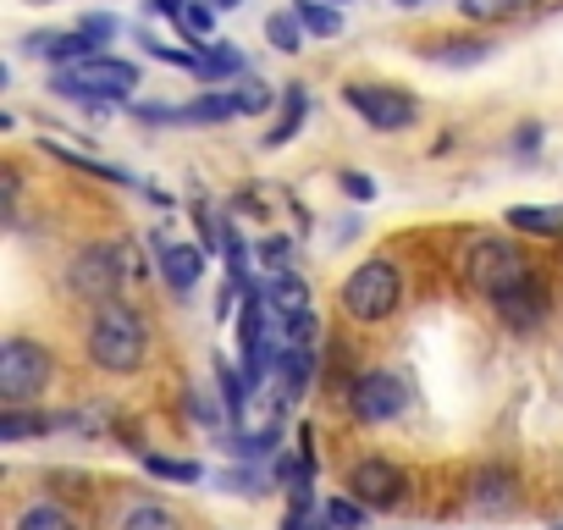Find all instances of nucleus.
Returning <instances> with one entry per match:
<instances>
[{
  "mask_svg": "<svg viewBox=\"0 0 563 530\" xmlns=\"http://www.w3.org/2000/svg\"><path fill=\"white\" fill-rule=\"evenodd\" d=\"M254 294H260V305H265V327H271V343H276V349H305V343H316V305H310V288H305L294 272H271Z\"/></svg>",
  "mask_w": 563,
  "mask_h": 530,
  "instance_id": "f257e3e1",
  "label": "nucleus"
},
{
  "mask_svg": "<svg viewBox=\"0 0 563 530\" xmlns=\"http://www.w3.org/2000/svg\"><path fill=\"white\" fill-rule=\"evenodd\" d=\"M89 354H95V365L100 371H117V376H128V371H139L144 365V354H150V327L139 321V310H128V305H100L95 310V327H89Z\"/></svg>",
  "mask_w": 563,
  "mask_h": 530,
  "instance_id": "f03ea898",
  "label": "nucleus"
},
{
  "mask_svg": "<svg viewBox=\"0 0 563 530\" xmlns=\"http://www.w3.org/2000/svg\"><path fill=\"white\" fill-rule=\"evenodd\" d=\"M128 89H139V67L133 62H111V56H89L56 73V95L67 100H122Z\"/></svg>",
  "mask_w": 563,
  "mask_h": 530,
  "instance_id": "7ed1b4c3",
  "label": "nucleus"
},
{
  "mask_svg": "<svg viewBox=\"0 0 563 530\" xmlns=\"http://www.w3.org/2000/svg\"><path fill=\"white\" fill-rule=\"evenodd\" d=\"M398 294H404L398 265H387V260H365L360 272L343 283V310H349L354 321H387V316L398 310Z\"/></svg>",
  "mask_w": 563,
  "mask_h": 530,
  "instance_id": "20e7f679",
  "label": "nucleus"
},
{
  "mask_svg": "<svg viewBox=\"0 0 563 530\" xmlns=\"http://www.w3.org/2000/svg\"><path fill=\"white\" fill-rule=\"evenodd\" d=\"M128 272H139V249H89L73 260V294L111 305V294Z\"/></svg>",
  "mask_w": 563,
  "mask_h": 530,
  "instance_id": "39448f33",
  "label": "nucleus"
},
{
  "mask_svg": "<svg viewBox=\"0 0 563 530\" xmlns=\"http://www.w3.org/2000/svg\"><path fill=\"white\" fill-rule=\"evenodd\" d=\"M45 382H51V354L45 349H34L23 338L0 349V398H7L12 409L29 404L34 393H45Z\"/></svg>",
  "mask_w": 563,
  "mask_h": 530,
  "instance_id": "423d86ee",
  "label": "nucleus"
},
{
  "mask_svg": "<svg viewBox=\"0 0 563 530\" xmlns=\"http://www.w3.org/2000/svg\"><path fill=\"white\" fill-rule=\"evenodd\" d=\"M470 283H475V288H486L492 299H503L508 288L530 283V272H525V260H519L508 243L486 238V243H475V249H470Z\"/></svg>",
  "mask_w": 563,
  "mask_h": 530,
  "instance_id": "0eeeda50",
  "label": "nucleus"
},
{
  "mask_svg": "<svg viewBox=\"0 0 563 530\" xmlns=\"http://www.w3.org/2000/svg\"><path fill=\"white\" fill-rule=\"evenodd\" d=\"M343 100H349V111H360L371 128H387V133L393 128H409L420 117V106L404 89H387V84H349Z\"/></svg>",
  "mask_w": 563,
  "mask_h": 530,
  "instance_id": "6e6552de",
  "label": "nucleus"
},
{
  "mask_svg": "<svg viewBox=\"0 0 563 530\" xmlns=\"http://www.w3.org/2000/svg\"><path fill=\"white\" fill-rule=\"evenodd\" d=\"M404 382L398 376H387V371H371V376H360L354 382V415L360 420H393V415H404Z\"/></svg>",
  "mask_w": 563,
  "mask_h": 530,
  "instance_id": "1a4fd4ad",
  "label": "nucleus"
},
{
  "mask_svg": "<svg viewBox=\"0 0 563 530\" xmlns=\"http://www.w3.org/2000/svg\"><path fill=\"white\" fill-rule=\"evenodd\" d=\"M349 486H354V497H360L365 508H393V503L404 497V475H398L387 459H365V464H354Z\"/></svg>",
  "mask_w": 563,
  "mask_h": 530,
  "instance_id": "9d476101",
  "label": "nucleus"
},
{
  "mask_svg": "<svg viewBox=\"0 0 563 530\" xmlns=\"http://www.w3.org/2000/svg\"><path fill=\"white\" fill-rule=\"evenodd\" d=\"M497 310H503V321H508V327H536V321H541V310H547V288L530 277V283L508 288V294L497 299Z\"/></svg>",
  "mask_w": 563,
  "mask_h": 530,
  "instance_id": "9b49d317",
  "label": "nucleus"
},
{
  "mask_svg": "<svg viewBox=\"0 0 563 530\" xmlns=\"http://www.w3.org/2000/svg\"><path fill=\"white\" fill-rule=\"evenodd\" d=\"M161 265H166V283L177 294H188L199 283V272H205V254L194 243H161Z\"/></svg>",
  "mask_w": 563,
  "mask_h": 530,
  "instance_id": "f8f14e48",
  "label": "nucleus"
},
{
  "mask_svg": "<svg viewBox=\"0 0 563 530\" xmlns=\"http://www.w3.org/2000/svg\"><path fill=\"white\" fill-rule=\"evenodd\" d=\"M29 51L45 56V62H62V67H67V62H89V56H95V40H89L84 29H78V34H34Z\"/></svg>",
  "mask_w": 563,
  "mask_h": 530,
  "instance_id": "ddd939ff",
  "label": "nucleus"
},
{
  "mask_svg": "<svg viewBox=\"0 0 563 530\" xmlns=\"http://www.w3.org/2000/svg\"><path fill=\"white\" fill-rule=\"evenodd\" d=\"M508 221H514L519 232H536V238H558V232H563V210H558V205H514Z\"/></svg>",
  "mask_w": 563,
  "mask_h": 530,
  "instance_id": "4468645a",
  "label": "nucleus"
},
{
  "mask_svg": "<svg viewBox=\"0 0 563 530\" xmlns=\"http://www.w3.org/2000/svg\"><path fill=\"white\" fill-rule=\"evenodd\" d=\"M122 530H183V525H177V514L161 508V503H133V508L122 514Z\"/></svg>",
  "mask_w": 563,
  "mask_h": 530,
  "instance_id": "2eb2a0df",
  "label": "nucleus"
},
{
  "mask_svg": "<svg viewBox=\"0 0 563 530\" xmlns=\"http://www.w3.org/2000/svg\"><path fill=\"white\" fill-rule=\"evenodd\" d=\"M294 18L316 34V40H332L338 29H343V18L332 12V7H321V0H299V7H294Z\"/></svg>",
  "mask_w": 563,
  "mask_h": 530,
  "instance_id": "dca6fc26",
  "label": "nucleus"
},
{
  "mask_svg": "<svg viewBox=\"0 0 563 530\" xmlns=\"http://www.w3.org/2000/svg\"><path fill=\"white\" fill-rule=\"evenodd\" d=\"M51 426H56L51 415H18V409H12V415H0V442H23V437H45Z\"/></svg>",
  "mask_w": 563,
  "mask_h": 530,
  "instance_id": "f3484780",
  "label": "nucleus"
},
{
  "mask_svg": "<svg viewBox=\"0 0 563 530\" xmlns=\"http://www.w3.org/2000/svg\"><path fill=\"white\" fill-rule=\"evenodd\" d=\"M232 111H243V106H238V95H205V100L183 106L177 117H183V122H221V117H232Z\"/></svg>",
  "mask_w": 563,
  "mask_h": 530,
  "instance_id": "a211bd4d",
  "label": "nucleus"
},
{
  "mask_svg": "<svg viewBox=\"0 0 563 530\" xmlns=\"http://www.w3.org/2000/svg\"><path fill=\"white\" fill-rule=\"evenodd\" d=\"M299 122H305V89H288V106H282V122L265 133L271 144H288L294 133H299Z\"/></svg>",
  "mask_w": 563,
  "mask_h": 530,
  "instance_id": "6ab92c4d",
  "label": "nucleus"
},
{
  "mask_svg": "<svg viewBox=\"0 0 563 530\" xmlns=\"http://www.w3.org/2000/svg\"><path fill=\"white\" fill-rule=\"evenodd\" d=\"M18 530H78V525H73L56 503H34V508L18 519Z\"/></svg>",
  "mask_w": 563,
  "mask_h": 530,
  "instance_id": "aec40b11",
  "label": "nucleus"
},
{
  "mask_svg": "<svg viewBox=\"0 0 563 530\" xmlns=\"http://www.w3.org/2000/svg\"><path fill=\"white\" fill-rule=\"evenodd\" d=\"M199 73H205V78L243 73V56H238V51H221V45H205V51H199Z\"/></svg>",
  "mask_w": 563,
  "mask_h": 530,
  "instance_id": "412c9836",
  "label": "nucleus"
},
{
  "mask_svg": "<svg viewBox=\"0 0 563 530\" xmlns=\"http://www.w3.org/2000/svg\"><path fill=\"white\" fill-rule=\"evenodd\" d=\"M327 519H332L338 530H360V525H365V503H360V497H338V503L327 508Z\"/></svg>",
  "mask_w": 563,
  "mask_h": 530,
  "instance_id": "4be33fe9",
  "label": "nucleus"
},
{
  "mask_svg": "<svg viewBox=\"0 0 563 530\" xmlns=\"http://www.w3.org/2000/svg\"><path fill=\"white\" fill-rule=\"evenodd\" d=\"M265 29H271V45H276V51H299V29H305L299 18H288V12H282V18H271Z\"/></svg>",
  "mask_w": 563,
  "mask_h": 530,
  "instance_id": "5701e85b",
  "label": "nucleus"
},
{
  "mask_svg": "<svg viewBox=\"0 0 563 530\" xmlns=\"http://www.w3.org/2000/svg\"><path fill=\"white\" fill-rule=\"evenodd\" d=\"M177 23L188 29V40H205V34H210V23H216V7H199V0H188Z\"/></svg>",
  "mask_w": 563,
  "mask_h": 530,
  "instance_id": "b1692460",
  "label": "nucleus"
},
{
  "mask_svg": "<svg viewBox=\"0 0 563 530\" xmlns=\"http://www.w3.org/2000/svg\"><path fill=\"white\" fill-rule=\"evenodd\" d=\"M150 470L166 481H199V464H188V459H150Z\"/></svg>",
  "mask_w": 563,
  "mask_h": 530,
  "instance_id": "393cba45",
  "label": "nucleus"
},
{
  "mask_svg": "<svg viewBox=\"0 0 563 530\" xmlns=\"http://www.w3.org/2000/svg\"><path fill=\"white\" fill-rule=\"evenodd\" d=\"M431 56H437V62H481V56H486V45H470V40H459L453 51H431Z\"/></svg>",
  "mask_w": 563,
  "mask_h": 530,
  "instance_id": "a878e982",
  "label": "nucleus"
},
{
  "mask_svg": "<svg viewBox=\"0 0 563 530\" xmlns=\"http://www.w3.org/2000/svg\"><path fill=\"white\" fill-rule=\"evenodd\" d=\"M503 486H508V475H481V481H475V497H481V503H486V497H492V503H508Z\"/></svg>",
  "mask_w": 563,
  "mask_h": 530,
  "instance_id": "bb28decb",
  "label": "nucleus"
},
{
  "mask_svg": "<svg viewBox=\"0 0 563 530\" xmlns=\"http://www.w3.org/2000/svg\"><path fill=\"white\" fill-rule=\"evenodd\" d=\"M238 106H243V111H265V106H271V89H260V84H243Z\"/></svg>",
  "mask_w": 563,
  "mask_h": 530,
  "instance_id": "cd10ccee",
  "label": "nucleus"
},
{
  "mask_svg": "<svg viewBox=\"0 0 563 530\" xmlns=\"http://www.w3.org/2000/svg\"><path fill=\"white\" fill-rule=\"evenodd\" d=\"M343 194H349V199H371V194H376V183H371L365 172H349V177H343Z\"/></svg>",
  "mask_w": 563,
  "mask_h": 530,
  "instance_id": "c85d7f7f",
  "label": "nucleus"
},
{
  "mask_svg": "<svg viewBox=\"0 0 563 530\" xmlns=\"http://www.w3.org/2000/svg\"><path fill=\"white\" fill-rule=\"evenodd\" d=\"M84 34L100 45V40H111V34H117V23H111V18H84Z\"/></svg>",
  "mask_w": 563,
  "mask_h": 530,
  "instance_id": "c756f323",
  "label": "nucleus"
},
{
  "mask_svg": "<svg viewBox=\"0 0 563 530\" xmlns=\"http://www.w3.org/2000/svg\"><path fill=\"white\" fill-rule=\"evenodd\" d=\"M221 393H227V409H243V382L232 371H221Z\"/></svg>",
  "mask_w": 563,
  "mask_h": 530,
  "instance_id": "7c9ffc66",
  "label": "nucleus"
},
{
  "mask_svg": "<svg viewBox=\"0 0 563 530\" xmlns=\"http://www.w3.org/2000/svg\"><path fill=\"white\" fill-rule=\"evenodd\" d=\"M503 7H508V0H464L470 18H486V12H503Z\"/></svg>",
  "mask_w": 563,
  "mask_h": 530,
  "instance_id": "2f4dec72",
  "label": "nucleus"
},
{
  "mask_svg": "<svg viewBox=\"0 0 563 530\" xmlns=\"http://www.w3.org/2000/svg\"><path fill=\"white\" fill-rule=\"evenodd\" d=\"M183 7L188 0H155V12H166V18H183Z\"/></svg>",
  "mask_w": 563,
  "mask_h": 530,
  "instance_id": "473e14b6",
  "label": "nucleus"
},
{
  "mask_svg": "<svg viewBox=\"0 0 563 530\" xmlns=\"http://www.w3.org/2000/svg\"><path fill=\"white\" fill-rule=\"evenodd\" d=\"M210 7H221V12H232V7H243V0H210Z\"/></svg>",
  "mask_w": 563,
  "mask_h": 530,
  "instance_id": "72a5a7b5",
  "label": "nucleus"
},
{
  "mask_svg": "<svg viewBox=\"0 0 563 530\" xmlns=\"http://www.w3.org/2000/svg\"><path fill=\"white\" fill-rule=\"evenodd\" d=\"M508 7H525V0H508Z\"/></svg>",
  "mask_w": 563,
  "mask_h": 530,
  "instance_id": "f704fd0d",
  "label": "nucleus"
},
{
  "mask_svg": "<svg viewBox=\"0 0 563 530\" xmlns=\"http://www.w3.org/2000/svg\"><path fill=\"white\" fill-rule=\"evenodd\" d=\"M398 7H415V0H398Z\"/></svg>",
  "mask_w": 563,
  "mask_h": 530,
  "instance_id": "c9c22d12",
  "label": "nucleus"
}]
</instances>
